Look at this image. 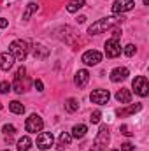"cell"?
Segmentation results:
<instances>
[{
	"instance_id": "7a4b0ae2",
	"label": "cell",
	"mask_w": 149,
	"mask_h": 151,
	"mask_svg": "<svg viewBox=\"0 0 149 151\" xmlns=\"http://www.w3.org/2000/svg\"><path fill=\"white\" fill-rule=\"evenodd\" d=\"M9 53L14 56V60H19L23 62L28 55V42L23 40V39H18V40H12L11 46H9Z\"/></svg>"
},
{
	"instance_id": "9a60e30c",
	"label": "cell",
	"mask_w": 149,
	"mask_h": 151,
	"mask_svg": "<svg viewBox=\"0 0 149 151\" xmlns=\"http://www.w3.org/2000/svg\"><path fill=\"white\" fill-rule=\"evenodd\" d=\"M34 56H35V60L47 58L49 56V47H46L44 44H35L34 46Z\"/></svg>"
},
{
	"instance_id": "4dcf8cb0",
	"label": "cell",
	"mask_w": 149,
	"mask_h": 151,
	"mask_svg": "<svg viewBox=\"0 0 149 151\" xmlns=\"http://www.w3.org/2000/svg\"><path fill=\"white\" fill-rule=\"evenodd\" d=\"M121 150L123 151H133V144L132 142H125V144H121Z\"/></svg>"
},
{
	"instance_id": "8992f818",
	"label": "cell",
	"mask_w": 149,
	"mask_h": 151,
	"mask_svg": "<svg viewBox=\"0 0 149 151\" xmlns=\"http://www.w3.org/2000/svg\"><path fill=\"white\" fill-rule=\"evenodd\" d=\"M105 55L107 58H117L121 55V44L119 39H109L105 42Z\"/></svg>"
},
{
	"instance_id": "f546056e",
	"label": "cell",
	"mask_w": 149,
	"mask_h": 151,
	"mask_svg": "<svg viewBox=\"0 0 149 151\" xmlns=\"http://www.w3.org/2000/svg\"><path fill=\"white\" fill-rule=\"evenodd\" d=\"M25 74H27V69H25V67H19V69H18V74H16V79L25 77Z\"/></svg>"
},
{
	"instance_id": "484cf974",
	"label": "cell",
	"mask_w": 149,
	"mask_h": 151,
	"mask_svg": "<svg viewBox=\"0 0 149 151\" xmlns=\"http://www.w3.org/2000/svg\"><path fill=\"white\" fill-rule=\"evenodd\" d=\"M123 51H125V55H126V56H133V55H135V51H137V47H135L133 44H126Z\"/></svg>"
},
{
	"instance_id": "4fadbf2b",
	"label": "cell",
	"mask_w": 149,
	"mask_h": 151,
	"mask_svg": "<svg viewBox=\"0 0 149 151\" xmlns=\"http://www.w3.org/2000/svg\"><path fill=\"white\" fill-rule=\"evenodd\" d=\"M14 56L11 55V53H2L0 55V69L2 70H5V72H9L11 69H12V65H14Z\"/></svg>"
},
{
	"instance_id": "8fae6325",
	"label": "cell",
	"mask_w": 149,
	"mask_h": 151,
	"mask_svg": "<svg viewBox=\"0 0 149 151\" xmlns=\"http://www.w3.org/2000/svg\"><path fill=\"white\" fill-rule=\"evenodd\" d=\"M128 76H130V70L126 67H116L111 72V81L112 83H119V81H125Z\"/></svg>"
},
{
	"instance_id": "d590c367",
	"label": "cell",
	"mask_w": 149,
	"mask_h": 151,
	"mask_svg": "<svg viewBox=\"0 0 149 151\" xmlns=\"http://www.w3.org/2000/svg\"><path fill=\"white\" fill-rule=\"evenodd\" d=\"M111 151H117V150H111Z\"/></svg>"
},
{
	"instance_id": "d6a6232c",
	"label": "cell",
	"mask_w": 149,
	"mask_h": 151,
	"mask_svg": "<svg viewBox=\"0 0 149 151\" xmlns=\"http://www.w3.org/2000/svg\"><path fill=\"white\" fill-rule=\"evenodd\" d=\"M7 25H9V21H7L5 18H0V28H5Z\"/></svg>"
},
{
	"instance_id": "d4e9b609",
	"label": "cell",
	"mask_w": 149,
	"mask_h": 151,
	"mask_svg": "<svg viewBox=\"0 0 149 151\" xmlns=\"http://www.w3.org/2000/svg\"><path fill=\"white\" fill-rule=\"evenodd\" d=\"M100 119H102V113H100V111H93L91 116H90V121H91L93 125H98Z\"/></svg>"
},
{
	"instance_id": "ac0fdd59",
	"label": "cell",
	"mask_w": 149,
	"mask_h": 151,
	"mask_svg": "<svg viewBox=\"0 0 149 151\" xmlns=\"http://www.w3.org/2000/svg\"><path fill=\"white\" fill-rule=\"evenodd\" d=\"M30 148H32V141H30V137H28V135H23V137L18 141L16 150L18 151H30Z\"/></svg>"
},
{
	"instance_id": "f1b7e54d",
	"label": "cell",
	"mask_w": 149,
	"mask_h": 151,
	"mask_svg": "<svg viewBox=\"0 0 149 151\" xmlns=\"http://www.w3.org/2000/svg\"><path fill=\"white\" fill-rule=\"evenodd\" d=\"M119 132H121L123 135H128V137H130V135L133 134V132H130V128H128L126 125H121V127H119Z\"/></svg>"
},
{
	"instance_id": "44dd1931",
	"label": "cell",
	"mask_w": 149,
	"mask_h": 151,
	"mask_svg": "<svg viewBox=\"0 0 149 151\" xmlns=\"http://www.w3.org/2000/svg\"><path fill=\"white\" fill-rule=\"evenodd\" d=\"M37 11V4L35 2H30L27 7H25V12H23V21H28L32 16H34V12Z\"/></svg>"
},
{
	"instance_id": "ffe728a7",
	"label": "cell",
	"mask_w": 149,
	"mask_h": 151,
	"mask_svg": "<svg viewBox=\"0 0 149 151\" xmlns=\"http://www.w3.org/2000/svg\"><path fill=\"white\" fill-rule=\"evenodd\" d=\"M84 5H86L84 0H70V2L67 4V11H69V12H77V11L82 9Z\"/></svg>"
},
{
	"instance_id": "83f0119b",
	"label": "cell",
	"mask_w": 149,
	"mask_h": 151,
	"mask_svg": "<svg viewBox=\"0 0 149 151\" xmlns=\"http://www.w3.org/2000/svg\"><path fill=\"white\" fill-rule=\"evenodd\" d=\"M12 88H14L16 93H23V91H25V90H23V84H21V79H16L14 84H12Z\"/></svg>"
},
{
	"instance_id": "e575fe53",
	"label": "cell",
	"mask_w": 149,
	"mask_h": 151,
	"mask_svg": "<svg viewBox=\"0 0 149 151\" xmlns=\"http://www.w3.org/2000/svg\"><path fill=\"white\" fill-rule=\"evenodd\" d=\"M148 4H149V0H144V5H148Z\"/></svg>"
},
{
	"instance_id": "3957f363",
	"label": "cell",
	"mask_w": 149,
	"mask_h": 151,
	"mask_svg": "<svg viewBox=\"0 0 149 151\" xmlns=\"http://www.w3.org/2000/svg\"><path fill=\"white\" fill-rule=\"evenodd\" d=\"M44 128V121L39 114H30L25 121V130L30 132V134H37V132H42Z\"/></svg>"
},
{
	"instance_id": "cb8c5ba5",
	"label": "cell",
	"mask_w": 149,
	"mask_h": 151,
	"mask_svg": "<svg viewBox=\"0 0 149 151\" xmlns=\"http://www.w3.org/2000/svg\"><path fill=\"white\" fill-rule=\"evenodd\" d=\"M72 142V135L69 132H62L60 134V146H70Z\"/></svg>"
},
{
	"instance_id": "9c48e42d",
	"label": "cell",
	"mask_w": 149,
	"mask_h": 151,
	"mask_svg": "<svg viewBox=\"0 0 149 151\" xmlns=\"http://www.w3.org/2000/svg\"><path fill=\"white\" fill-rule=\"evenodd\" d=\"M135 7V2L133 0H116L112 4V12L114 14H123V12H128Z\"/></svg>"
},
{
	"instance_id": "6da1fadb",
	"label": "cell",
	"mask_w": 149,
	"mask_h": 151,
	"mask_svg": "<svg viewBox=\"0 0 149 151\" xmlns=\"http://www.w3.org/2000/svg\"><path fill=\"white\" fill-rule=\"evenodd\" d=\"M123 21V16L121 14H116V16H107V18H102L98 21H95L90 28H88V34L90 35H98L105 30H111L112 27H116L117 23Z\"/></svg>"
},
{
	"instance_id": "603a6c76",
	"label": "cell",
	"mask_w": 149,
	"mask_h": 151,
	"mask_svg": "<svg viewBox=\"0 0 149 151\" xmlns=\"http://www.w3.org/2000/svg\"><path fill=\"white\" fill-rule=\"evenodd\" d=\"M77 109H79V102H77L75 99H67V100H65V111L75 113Z\"/></svg>"
},
{
	"instance_id": "8d00e7d4",
	"label": "cell",
	"mask_w": 149,
	"mask_h": 151,
	"mask_svg": "<svg viewBox=\"0 0 149 151\" xmlns=\"http://www.w3.org/2000/svg\"><path fill=\"white\" fill-rule=\"evenodd\" d=\"M4 151H9V150H4Z\"/></svg>"
},
{
	"instance_id": "30bf717a",
	"label": "cell",
	"mask_w": 149,
	"mask_h": 151,
	"mask_svg": "<svg viewBox=\"0 0 149 151\" xmlns=\"http://www.w3.org/2000/svg\"><path fill=\"white\" fill-rule=\"evenodd\" d=\"M109 141H111L109 128H107V125H102L100 130H98V135H97V141L95 142H97V146H107Z\"/></svg>"
},
{
	"instance_id": "4316f807",
	"label": "cell",
	"mask_w": 149,
	"mask_h": 151,
	"mask_svg": "<svg viewBox=\"0 0 149 151\" xmlns=\"http://www.w3.org/2000/svg\"><path fill=\"white\" fill-rule=\"evenodd\" d=\"M11 90H12V84H11V83H7V81L0 83V93H4V95H5V93H9Z\"/></svg>"
},
{
	"instance_id": "5b68a950",
	"label": "cell",
	"mask_w": 149,
	"mask_h": 151,
	"mask_svg": "<svg viewBox=\"0 0 149 151\" xmlns=\"http://www.w3.org/2000/svg\"><path fill=\"white\" fill-rule=\"evenodd\" d=\"M82 63L84 65H90V67H93V65H98L100 62H102V53L100 51H97V49H90V51H84L82 53Z\"/></svg>"
},
{
	"instance_id": "ba28073f",
	"label": "cell",
	"mask_w": 149,
	"mask_h": 151,
	"mask_svg": "<svg viewBox=\"0 0 149 151\" xmlns=\"http://www.w3.org/2000/svg\"><path fill=\"white\" fill-rule=\"evenodd\" d=\"M54 144V137L51 132H40L37 135V146L39 150H49Z\"/></svg>"
},
{
	"instance_id": "7c38bea8",
	"label": "cell",
	"mask_w": 149,
	"mask_h": 151,
	"mask_svg": "<svg viewBox=\"0 0 149 151\" xmlns=\"http://www.w3.org/2000/svg\"><path fill=\"white\" fill-rule=\"evenodd\" d=\"M88 81H90V72H88L86 69L77 70V74H75V77H74V84L77 88H84V86L88 84Z\"/></svg>"
},
{
	"instance_id": "836d02e7",
	"label": "cell",
	"mask_w": 149,
	"mask_h": 151,
	"mask_svg": "<svg viewBox=\"0 0 149 151\" xmlns=\"http://www.w3.org/2000/svg\"><path fill=\"white\" fill-rule=\"evenodd\" d=\"M84 21H86V18H84V16H79V18H77V23H84Z\"/></svg>"
},
{
	"instance_id": "277c9868",
	"label": "cell",
	"mask_w": 149,
	"mask_h": 151,
	"mask_svg": "<svg viewBox=\"0 0 149 151\" xmlns=\"http://www.w3.org/2000/svg\"><path fill=\"white\" fill-rule=\"evenodd\" d=\"M132 88L133 91L139 95V97H148L149 95V84H148V77L146 76H137L132 83Z\"/></svg>"
},
{
	"instance_id": "d6986e66",
	"label": "cell",
	"mask_w": 149,
	"mask_h": 151,
	"mask_svg": "<svg viewBox=\"0 0 149 151\" xmlns=\"http://www.w3.org/2000/svg\"><path fill=\"white\" fill-rule=\"evenodd\" d=\"M139 111H142V104H132L126 109H119L117 114L119 116H126V114H135V113H139Z\"/></svg>"
},
{
	"instance_id": "5bb4252c",
	"label": "cell",
	"mask_w": 149,
	"mask_h": 151,
	"mask_svg": "<svg viewBox=\"0 0 149 151\" xmlns=\"http://www.w3.org/2000/svg\"><path fill=\"white\" fill-rule=\"evenodd\" d=\"M116 100L121 102V104H130V102H132V93H130V90H126V88L117 90V91H116Z\"/></svg>"
},
{
	"instance_id": "7402d4cb",
	"label": "cell",
	"mask_w": 149,
	"mask_h": 151,
	"mask_svg": "<svg viewBox=\"0 0 149 151\" xmlns=\"http://www.w3.org/2000/svg\"><path fill=\"white\" fill-rule=\"evenodd\" d=\"M9 111L14 114H23L25 113V106L21 102H18V100H12V102H9Z\"/></svg>"
},
{
	"instance_id": "1f68e13d",
	"label": "cell",
	"mask_w": 149,
	"mask_h": 151,
	"mask_svg": "<svg viewBox=\"0 0 149 151\" xmlns=\"http://www.w3.org/2000/svg\"><path fill=\"white\" fill-rule=\"evenodd\" d=\"M35 90H37V91H42V90H44V84H42V81H40V79L35 81Z\"/></svg>"
},
{
	"instance_id": "52a82bcc",
	"label": "cell",
	"mask_w": 149,
	"mask_h": 151,
	"mask_svg": "<svg viewBox=\"0 0 149 151\" xmlns=\"http://www.w3.org/2000/svg\"><path fill=\"white\" fill-rule=\"evenodd\" d=\"M109 99H111L109 90H93V91H91V95H90V100H91L93 104H98V106L107 104V102H109Z\"/></svg>"
},
{
	"instance_id": "2e32d148",
	"label": "cell",
	"mask_w": 149,
	"mask_h": 151,
	"mask_svg": "<svg viewBox=\"0 0 149 151\" xmlns=\"http://www.w3.org/2000/svg\"><path fill=\"white\" fill-rule=\"evenodd\" d=\"M2 134H4V137H5V141L11 144V142H12V137H14V134H16L14 125H4V127H2Z\"/></svg>"
},
{
	"instance_id": "e0dca14e",
	"label": "cell",
	"mask_w": 149,
	"mask_h": 151,
	"mask_svg": "<svg viewBox=\"0 0 149 151\" xmlns=\"http://www.w3.org/2000/svg\"><path fill=\"white\" fill-rule=\"evenodd\" d=\"M86 132H88V128H86V125H75L74 128H72V139H82L84 135H86Z\"/></svg>"
}]
</instances>
